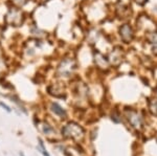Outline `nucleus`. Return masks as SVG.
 <instances>
[{
  "label": "nucleus",
  "mask_w": 157,
  "mask_h": 156,
  "mask_svg": "<svg viewBox=\"0 0 157 156\" xmlns=\"http://www.w3.org/2000/svg\"><path fill=\"white\" fill-rule=\"evenodd\" d=\"M0 106H2V107H3L4 108V109H6V111H11V108H10L9 106H6V104H3V103H0Z\"/></svg>",
  "instance_id": "11"
},
{
  "label": "nucleus",
  "mask_w": 157,
  "mask_h": 156,
  "mask_svg": "<svg viewBox=\"0 0 157 156\" xmlns=\"http://www.w3.org/2000/svg\"><path fill=\"white\" fill-rule=\"evenodd\" d=\"M120 34H121V38L126 42V43H129L130 41H132L133 39V31L132 27L129 24H124L123 26L120 29Z\"/></svg>",
  "instance_id": "2"
},
{
  "label": "nucleus",
  "mask_w": 157,
  "mask_h": 156,
  "mask_svg": "<svg viewBox=\"0 0 157 156\" xmlns=\"http://www.w3.org/2000/svg\"><path fill=\"white\" fill-rule=\"evenodd\" d=\"M39 142H40V147L38 148V149H40V150H41V152L43 153V155H44V156H49V154H48V153H47V151L45 150L44 145H43V142H42V139H41V138H39Z\"/></svg>",
  "instance_id": "9"
},
{
  "label": "nucleus",
  "mask_w": 157,
  "mask_h": 156,
  "mask_svg": "<svg viewBox=\"0 0 157 156\" xmlns=\"http://www.w3.org/2000/svg\"><path fill=\"white\" fill-rule=\"evenodd\" d=\"M52 112H55L56 114L60 115V116H65V115H66L65 110L63 109L61 106H59L58 104H52Z\"/></svg>",
  "instance_id": "7"
},
{
  "label": "nucleus",
  "mask_w": 157,
  "mask_h": 156,
  "mask_svg": "<svg viewBox=\"0 0 157 156\" xmlns=\"http://www.w3.org/2000/svg\"><path fill=\"white\" fill-rule=\"evenodd\" d=\"M62 133L64 136L66 137H71V138H78L84 134V130L82 127H80L78 124L75 123H70L65 126L62 129Z\"/></svg>",
  "instance_id": "1"
},
{
  "label": "nucleus",
  "mask_w": 157,
  "mask_h": 156,
  "mask_svg": "<svg viewBox=\"0 0 157 156\" xmlns=\"http://www.w3.org/2000/svg\"><path fill=\"white\" fill-rule=\"evenodd\" d=\"M128 120H129V122H130V124L132 125V127L136 128V129L141 127L143 120H141L140 115L136 111H133L132 110V111L128 112Z\"/></svg>",
  "instance_id": "4"
},
{
  "label": "nucleus",
  "mask_w": 157,
  "mask_h": 156,
  "mask_svg": "<svg viewBox=\"0 0 157 156\" xmlns=\"http://www.w3.org/2000/svg\"><path fill=\"white\" fill-rule=\"evenodd\" d=\"M75 69V62L72 60H65L59 67V72L63 75H68Z\"/></svg>",
  "instance_id": "3"
},
{
  "label": "nucleus",
  "mask_w": 157,
  "mask_h": 156,
  "mask_svg": "<svg viewBox=\"0 0 157 156\" xmlns=\"http://www.w3.org/2000/svg\"><path fill=\"white\" fill-rule=\"evenodd\" d=\"M150 111L153 113L154 115H157V100H152L150 102Z\"/></svg>",
  "instance_id": "8"
},
{
  "label": "nucleus",
  "mask_w": 157,
  "mask_h": 156,
  "mask_svg": "<svg viewBox=\"0 0 157 156\" xmlns=\"http://www.w3.org/2000/svg\"><path fill=\"white\" fill-rule=\"evenodd\" d=\"M95 63H97V65L100 67V68H103V69L107 68L109 66L108 61L100 54V52H98V54L95 55Z\"/></svg>",
  "instance_id": "5"
},
{
  "label": "nucleus",
  "mask_w": 157,
  "mask_h": 156,
  "mask_svg": "<svg viewBox=\"0 0 157 156\" xmlns=\"http://www.w3.org/2000/svg\"><path fill=\"white\" fill-rule=\"evenodd\" d=\"M148 40L152 45V49L157 54V32H150L148 35Z\"/></svg>",
  "instance_id": "6"
},
{
  "label": "nucleus",
  "mask_w": 157,
  "mask_h": 156,
  "mask_svg": "<svg viewBox=\"0 0 157 156\" xmlns=\"http://www.w3.org/2000/svg\"><path fill=\"white\" fill-rule=\"evenodd\" d=\"M136 1H137L139 4H144L147 1V0H136Z\"/></svg>",
  "instance_id": "12"
},
{
  "label": "nucleus",
  "mask_w": 157,
  "mask_h": 156,
  "mask_svg": "<svg viewBox=\"0 0 157 156\" xmlns=\"http://www.w3.org/2000/svg\"><path fill=\"white\" fill-rule=\"evenodd\" d=\"M20 156H24V155H23V153H21V152H20Z\"/></svg>",
  "instance_id": "13"
},
{
  "label": "nucleus",
  "mask_w": 157,
  "mask_h": 156,
  "mask_svg": "<svg viewBox=\"0 0 157 156\" xmlns=\"http://www.w3.org/2000/svg\"><path fill=\"white\" fill-rule=\"evenodd\" d=\"M43 131H44L47 134L48 132H52V131H54V129H52V128H50L48 125H44V127H43Z\"/></svg>",
  "instance_id": "10"
}]
</instances>
